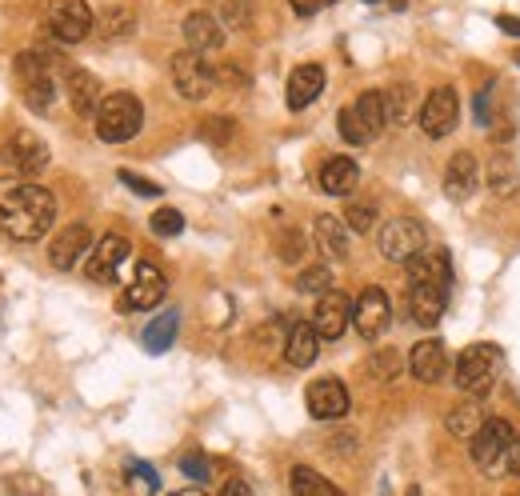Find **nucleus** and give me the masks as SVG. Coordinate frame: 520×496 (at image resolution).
<instances>
[{
	"label": "nucleus",
	"instance_id": "4c0bfd02",
	"mask_svg": "<svg viewBox=\"0 0 520 496\" xmlns=\"http://www.w3.org/2000/svg\"><path fill=\"white\" fill-rule=\"evenodd\" d=\"M148 224H152L156 236H176V232H184V216H180V208H156Z\"/></svg>",
	"mask_w": 520,
	"mask_h": 496
},
{
	"label": "nucleus",
	"instance_id": "6ab92c4d",
	"mask_svg": "<svg viewBox=\"0 0 520 496\" xmlns=\"http://www.w3.org/2000/svg\"><path fill=\"white\" fill-rule=\"evenodd\" d=\"M184 40L192 52H216L224 44V24L212 16V12H188L184 16Z\"/></svg>",
	"mask_w": 520,
	"mask_h": 496
},
{
	"label": "nucleus",
	"instance_id": "49530a36",
	"mask_svg": "<svg viewBox=\"0 0 520 496\" xmlns=\"http://www.w3.org/2000/svg\"><path fill=\"white\" fill-rule=\"evenodd\" d=\"M216 496H252V488H248V480L232 476V480H224V488H220Z\"/></svg>",
	"mask_w": 520,
	"mask_h": 496
},
{
	"label": "nucleus",
	"instance_id": "a19ab883",
	"mask_svg": "<svg viewBox=\"0 0 520 496\" xmlns=\"http://www.w3.org/2000/svg\"><path fill=\"white\" fill-rule=\"evenodd\" d=\"M180 472H184V476H192V480H208V476H212V468H208V456H204V452H184V456H180Z\"/></svg>",
	"mask_w": 520,
	"mask_h": 496
},
{
	"label": "nucleus",
	"instance_id": "f3484780",
	"mask_svg": "<svg viewBox=\"0 0 520 496\" xmlns=\"http://www.w3.org/2000/svg\"><path fill=\"white\" fill-rule=\"evenodd\" d=\"M480 184V164L472 152H452V160L444 164V196L448 200H468Z\"/></svg>",
	"mask_w": 520,
	"mask_h": 496
},
{
	"label": "nucleus",
	"instance_id": "e433bc0d",
	"mask_svg": "<svg viewBox=\"0 0 520 496\" xmlns=\"http://www.w3.org/2000/svg\"><path fill=\"white\" fill-rule=\"evenodd\" d=\"M128 484H132L136 492L152 496V492L160 488V476H156V468H152V464H140V460H132V464H128Z\"/></svg>",
	"mask_w": 520,
	"mask_h": 496
},
{
	"label": "nucleus",
	"instance_id": "c9c22d12",
	"mask_svg": "<svg viewBox=\"0 0 520 496\" xmlns=\"http://www.w3.org/2000/svg\"><path fill=\"white\" fill-rule=\"evenodd\" d=\"M216 20L228 24V28H248L252 24V0H224Z\"/></svg>",
	"mask_w": 520,
	"mask_h": 496
},
{
	"label": "nucleus",
	"instance_id": "c756f323",
	"mask_svg": "<svg viewBox=\"0 0 520 496\" xmlns=\"http://www.w3.org/2000/svg\"><path fill=\"white\" fill-rule=\"evenodd\" d=\"M316 240H320V248L328 252V256H348V228L340 224V220H332V216H316Z\"/></svg>",
	"mask_w": 520,
	"mask_h": 496
},
{
	"label": "nucleus",
	"instance_id": "39448f33",
	"mask_svg": "<svg viewBox=\"0 0 520 496\" xmlns=\"http://www.w3.org/2000/svg\"><path fill=\"white\" fill-rule=\"evenodd\" d=\"M92 24H96V16H92V8H88L84 0H52L48 12H44V28H48V36L60 40V44H76V40H84V36L92 32Z\"/></svg>",
	"mask_w": 520,
	"mask_h": 496
},
{
	"label": "nucleus",
	"instance_id": "9d476101",
	"mask_svg": "<svg viewBox=\"0 0 520 496\" xmlns=\"http://www.w3.org/2000/svg\"><path fill=\"white\" fill-rule=\"evenodd\" d=\"M388 324H392V304H388L384 288L368 284V288L352 300V328H356L364 340H376V336L388 332Z\"/></svg>",
	"mask_w": 520,
	"mask_h": 496
},
{
	"label": "nucleus",
	"instance_id": "2f4dec72",
	"mask_svg": "<svg viewBox=\"0 0 520 496\" xmlns=\"http://www.w3.org/2000/svg\"><path fill=\"white\" fill-rule=\"evenodd\" d=\"M368 376L372 380H396L400 376V368H404V356L396 352V348H380L376 356H368Z\"/></svg>",
	"mask_w": 520,
	"mask_h": 496
},
{
	"label": "nucleus",
	"instance_id": "f8f14e48",
	"mask_svg": "<svg viewBox=\"0 0 520 496\" xmlns=\"http://www.w3.org/2000/svg\"><path fill=\"white\" fill-rule=\"evenodd\" d=\"M352 324V300L336 288H328L320 300H316V312H312V328L320 340H340L344 328Z\"/></svg>",
	"mask_w": 520,
	"mask_h": 496
},
{
	"label": "nucleus",
	"instance_id": "79ce46f5",
	"mask_svg": "<svg viewBox=\"0 0 520 496\" xmlns=\"http://www.w3.org/2000/svg\"><path fill=\"white\" fill-rule=\"evenodd\" d=\"M116 176H120V184H124V188H132L136 196H160V184H152V180H140V176H136V172H128V168H120Z\"/></svg>",
	"mask_w": 520,
	"mask_h": 496
},
{
	"label": "nucleus",
	"instance_id": "cd10ccee",
	"mask_svg": "<svg viewBox=\"0 0 520 496\" xmlns=\"http://www.w3.org/2000/svg\"><path fill=\"white\" fill-rule=\"evenodd\" d=\"M104 40H120V36H132V28H136V16H132V8H124V4H112V8H104L100 16H96V24H92Z\"/></svg>",
	"mask_w": 520,
	"mask_h": 496
},
{
	"label": "nucleus",
	"instance_id": "6e6552de",
	"mask_svg": "<svg viewBox=\"0 0 520 496\" xmlns=\"http://www.w3.org/2000/svg\"><path fill=\"white\" fill-rule=\"evenodd\" d=\"M172 84H176V92L184 100H204L212 92V84H216V68L200 52L184 48V52L172 56Z\"/></svg>",
	"mask_w": 520,
	"mask_h": 496
},
{
	"label": "nucleus",
	"instance_id": "473e14b6",
	"mask_svg": "<svg viewBox=\"0 0 520 496\" xmlns=\"http://www.w3.org/2000/svg\"><path fill=\"white\" fill-rule=\"evenodd\" d=\"M336 128H340L344 144H356V148H364V144L372 140V132L364 128V120L356 116V108H340V116H336Z\"/></svg>",
	"mask_w": 520,
	"mask_h": 496
},
{
	"label": "nucleus",
	"instance_id": "412c9836",
	"mask_svg": "<svg viewBox=\"0 0 520 496\" xmlns=\"http://www.w3.org/2000/svg\"><path fill=\"white\" fill-rule=\"evenodd\" d=\"M320 92H324V68H320V64H300V68H292V76H288V108H292V112L308 108Z\"/></svg>",
	"mask_w": 520,
	"mask_h": 496
},
{
	"label": "nucleus",
	"instance_id": "4be33fe9",
	"mask_svg": "<svg viewBox=\"0 0 520 496\" xmlns=\"http://www.w3.org/2000/svg\"><path fill=\"white\" fill-rule=\"evenodd\" d=\"M100 100H104V92H100V80L92 72H84V68L68 72V104H72L76 116H84V120L96 116Z\"/></svg>",
	"mask_w": 520,
	"mask_h": 496
},
{
	"label": "nucleus",
	"instance_id": "5701e85b",
	"mask_svg": "<svg viewBox=\"0 0 520 496\" xmlns=\"http://www.w3.org/2000/svg\"><path fill=\"white\" fill-rule=\"evenodd\" d=\"M56 68H60V56H56V48H44V44H32V48H24L16 56L20 84H28V80H52Z\"/></svg>",
	"mask_w": 520,
	"mask_h": 496
},
{
	"label": "nucleus",
	"instance_id": "2eb2a0df",
	"mask_svg": "<svg viewBox=\"0 0 520 496\" xmlns=\"http://www.w3.org/2000/svg\"><path fill=\"white\" fill-rule=\"evenodd\" d=\"M124 260H128V240H124L120 232H108V236H100V240L92 244L88 276H92L96 284H108V280H116V272H120Z\"/></svg>",
	"mask_w": 520,
	"mask_h": 496
},
{
	"label": "nucleus",
	"instance_id": "f704fd0d",
	"mask_svg": "<svg viewBox=\"0 0 520 496\" xmlns=\"http://www.w3.org/2000/svg\"><path fill=\"white\" fill-rule=\"evenodd\" d=\"M20 92H24V104H28V108L44 112V108L52 104V96H56V80H28V84H20Z\"/></svg>",
	"mask_w": 520,
	"mask_h": 496
},
{
	"label": "nucleus",
	"instance_id": "864d4df0",
	"mask_svg": "<svg viewBox=\"0 0 520 496\" xmlns=\"http://www.w3.org/2000/svg\"><path fill=\"white\" fill-rule=\"evenodd\" d=\"M408 496H420V488H408Z\"/></svg>",
	"mask_w": 520,
	"mask_h": 496
},
{
	"label": "nucleus",
	"instance_id": "3c124183",
	"mask_svg": "<svg viewBox=\"0 0 520 496\" xmlns=\"http://www.w3.org/2000/svg\"><path fill=\"white\" fill-rule=\"evenodd\" d=\"M508 468H512V476H520V440H516V448H512V456H508Z\"/></svg>",
	"mask_w": 520,
	"mask_h": 496
},
{
	"label": "nucleus",
	"instance_id": "ea45409f",
	"mask_svg": "<svg viewBox=\"0 0 520 496\" xmlns=\"http://www.w3.org/2000/svg\"><path fill=\"white\" fill-rule=\"evenodd\" d=\"M304 248H308V240L292 228V232H284L280 236V244H276V252H280V260H288V264H296L300 256H304Z\"/></svg>",
	"mask_w": 520,
	"mask_h": 496
},
{
	"label": "nucleus",
	"instance_id": "c03bdc74",
	"mask_svg": "<svg viewBox=\"0 0 520 496\" xmlns=\"http://www.w3.org/2000/svg\"><path fill=\"white\" fill-rule=\"evenodd\" d=\"M488 100H492V84L480 88V96H476V104H472V108H476V124H488V120H492V104H488Z\"/></svg>",
	"mask_w": 520,
	"mask_h": 496
},
{
	"label": "nucleus",
	"instance_id": "a18cd8bd",
	"mask_svg": "<svg viewBox=\"0 0 520 496\" xmlns=\"http://www.w3.org/2000/svg\"><path fill=\"white\" fill-rule=\"evenodd\" d=\"M492 188H496V192H512V188H516V176L508 172V164H496V168H492Z\"/></svg>",
	"mask_w": 520,
	"mask_h": 496
},
{
	"label": "nucleus",
	"instance_id": "5fc2aeb1",
	"mask_svg": "<svg viewBox=\"0 0 520 496\" xmlns=\"http://www.w3.org/2000/svg\"><path fill=\"white\" fill-rule=\"evenodd\" d=\"M516 60H520V52H516Z\"/></svg>",
	"mask_w": 520,
	"mask_h": 496
},
{
	"label": "nucleus",
	"instance_id": "603ef678",
	"mask_svg": "<svg viewBox=\"0 0 520 496\" xmlns=\"http://www.w3.org/2000/svg\"><path fill=\"white\" fill-rule=\"evenodd\" d=\"M172 496H204V492H196V488H184V492H172Z\"/></svg>",
	"mask_w": 520,
	"mask_h": 496
},
{
	"label": "nucleus",
	"instance_id": "f03ea898",
	"mask_svg": "<svg viewBox=\"0 0 520 496\" xmlns=\"http://www.w3.org/2000/svg\"><path fill=\"white\" fill-rule=\"evenodd\" d=\"M500 368H504V348H496V344H468L456 356V364H452V380H456V388L464 396L476 400V396H484L496 384Z\"/></svg>",
	"mask_w": 520,
	"mask_h": 496
},
{
	"label": "nucleus",
	"instance_id": "aec40b11",
	"mask_svg": "<svg viewBox=\"0 0 520 496\" xmlns=\"http://www.w3.org/2000/svg\"><path fill=\"white\" fill-rule=\"evenodd\" d=\"M316 356H320V336H316L312 320H308V324H304V320L292 324L288 336H284V360H288L292 368H312Z\"/></svg>",
	"mask_w": 520,
	"mask_h": 496
},
{
	"label": "nucleus",
	"instance_id": "a211bd4d",
	"mask_svg": "<svg viewBox=\"0 0 520 496\" xmlns=\"http://www.w3.org/2000/svg\"><path fill=\"white\" fill-rule=\"evenodd\" d=\"M408 372L420 380V384H436L444 372H448V352L440 340H420L412 344L408 352Z\"/></svg>",
	"mask_w": 520,
	"mask_h": 496
},
{
	"label": "nucleus",
	"instance_id": "09e8293b",
	"mask_svg": "<svg viewBox=\"0 0 520 496\" xmlns=\"http://www.w3.org/2000/svg\"><path fill=\"white\" fill-rule=\"evenodd\" d=\"M288 4H292V8L300 12V16H312V12H320V8H328L332 0H288Z\"/></svg>",
	"mask_w": 520,
	"mask_h": 496
},
{
	"label": "nucleus",
	"instance_id": "7c9ffc66",
	"mask_svg": "<svg viewBox=\"0 0 520 496\" xmlns=\"http://www.w3.org/2000/svg\"><path fill=\"white\" fill-rule=\"evenodd\" d=\"M384 108H388V120H396V124H404L412 112H420L416 108V92H412V84H392L388 92H384Z\"/></svg>",
	"mask_w": 520,
	"mask_h": 496
},
{
	"label": "nucleus",
	"instance_id": "393cba45",
	"mask_svg": "<svg viewBox=\"0 0 520 496\" xmlns=\"http://www.w3.org/2000/svg\"><path fill=\"white\" fill-rule=\"evenodd\" d=\"M288 488H292V496H344L328 476H320V472L308 468V464H296V468H292Z\"/></svg>",
	"mask_w": 520,
	"mask_h": 496
},
{
	"label": "nucleus",
	"instance_id": "bb28decb",
	"mask_svg": "<svg viewBox=\"0 0 520 496\" xmlns=\"http://www.w3.org/2000/svg\"><path fill=\"white\" fill-rule=\"evenodd\" d=\"M484 420H488V416H484L480 400H464V404H456V408L448 412V432L460 436V440H472V436L480 432Z\"/></svg>",
	"mask_w": 520,
	"mask_h": 496
},
{
	"label": "nucleus",
	"instance_id": "1a4fd4ad",
	"mask_svg": "<svg viewBox=\"0 0 520 496\" xmlns=\"http://www.w3.org/2000/svg\"><path fill=\"white\" fill-rule=\"evenodd\" d=\"M416 120H420L424 136H432V140L448 136V132L456 128V120H460V100H456V88H448V84L432 88V92L424 96V104H420Z\"/></svg>",
	"mask_w": 520,
	"mask_h": 496
},
{
	"label": "nucleus",
	"instance_id": "dca6fc26",
	"mask_svg": "<svg viewBox=\"0 0 520 496\" xmlns=\"http://www.w3.org/2000/svg\"><path fill=\"white\" fill-rule=\"evenodd\" d=\"M88 248H92L88 224H68V228H60L56 240L48 244V260H52V268L68 272V268H76V260H80Z\"/></svg>",
	"mask_w": 520,
	"mask_h": 496
},
{
	"label": "nucleus",
	"instance_id": "8fccbe9b",
	"mask_svg": "<svg viewBox=\"0 0 520 496\" xmlns=\"http://www.w3.org/2000/svg\"><path fill=\"white\" fill-rule=\"evenodd\" d=\"M496 28L508 36H520V16H496Z\"/></svg>",
	"mask_w": 520,
	"mask_h": 496
},
{
	"label": "nucleus",
	"instance_id": "7ed1b4c3",
	"mask_svg": "<svg viewBox=\"0 0 520 496\" xmlns=\"http://www.w3.org/2000/svg\"><path fill=\"white\" fill-rule=\"evenodd\" d=\"M92 120H96V136L104 144H124V140H132L140 132L144 108H140V100L132 92H112V96L100 100V108H96Z\"/></svg>",
	"mask_w": 520,
	"mask_h": 496
},
{
	"label": "nucleus",
	"instance_id": "de8ad7c7",
	"mask_svg": "<svg viewBox=\"0 0 520 496\" xmlns=\"http://www.w3.org/2000/svg\"><path fill=\"white\" fill-rule=\"evenodd\" d=\"M216 76H224V84H232V88H244V84H248V76H244L236 64H224Z\"/></svg>",
	"mask_w": 520,
	"mask_h": 496
},
{
	"label": "nucleus",
	"instance_id": "423d86ee",
	"mask_svg": "<svg viewBox=\"0 0 520 496\" xmlns=\"http://www.w3.org/2000/svg\"><path fill=\"white\" fill-rule=\"evenodd\" d=\"M428 248V232L416 216H396L380 228V252L396 264H408L412 256H420Z\"/></svg>",
	"mask_w": 520,
	"mask_h": 496
},
{
	"label": "nucleus",
	"instance_id": "20e7f679",
	"mask_svg": "<svg viewBox=\"0 0 520 496\" xmlns=\"http://www.w3.org/2000/svg\"><path fill=\"white\" fill-rule=\"evenodd\" d=\"M512 448H516V428L504 416H488L480 424V432L472 436V464L480 472H500L508 464Z\"/></svg>",
	"mask_w": 520,
	"mask_h": 496
},
{
	"label": "nucleus",
	"instance_id": "c85d7f7f",
	"mask_svg": "<svg viewBox=\"0 0 520 496\" xmlns=\"http://www.w3.org/2000/svg\"><path fill=\"white\" fill-rule=\"evenodd\" d=\"M356 116L364 120V128L372 132V140L380 136V128L388 124V108H384V92H360V100L352 104Z\"/></svg>",
	"mask_w": 520,
	"mask_h": 496
},
{
	"label": "nucleus",
	"instance_id": "4468645a",
	"mask_svg": "<svg viewBox=\"0 0 520 496\" xmlns=\"http://www.w3.org/2000/svg\"><path fill=\"white\" fill-rule=\"evenodd\" d=\"M444 304H448V288H444V284H436V280L408 284V316H412L420 328H432V324H440V316H444Z\"/></svg>",
	"mask_w": 520,
	"mask_h": 496
},
{
	"label": "nucleus",
	"instance_id": "a878e982",
	"mask_svg": "<svg viewBox=\"0 0 520 496\" xmlns=\"http://www.w3.org/2000/svg\"><path fill=\"white\" fill-rule=\"evenodd\" d=\"M176 328H180V316L172 308H164L160 316H152V324L144 328V348L148 352H168L172 340H176Z\"/></svg>",
	"mask_w": 520,
	"mask_h": 496
},
{
	"label": "nucleus",
	"instance_id": "b1692460",
	"mask_svg": "<svg viewBox=\"0 0 520 496\" xmlns=\"http://www.w3.org/2000/svg\"><path fill=\"white\" fill-rule=\"evenodd\" d=\"M360 184V168L352 156H328L324 168H320V188L328 196H348L352 188Z\"/></svg>",
	"mask_w": 520,
	"mask_h": 496
},
{
	"label": "nucleus",
	"instance_id": "72a5a7b5",
	"mask_svg": "<svg viewBox=\"0 0 520 496\" xmlns=\"http://www.w3.org/2000/svg\"><path fill=\"white\" fill-rule=\"evenodd\" d=\"M296 288H300V292H316V296H324V292L332 288V268H328V264H308V268H300Z\"/></svg>",
	"mask_w": 520,
	"mask_h": 496
},
{
	"label": "nucleus",
	"instance_id": "0eeeda50",
	"mask_svg": "<svg viewBox=\"0 0 520 496\" xmlns=\"http://www.w3.org/2000/svg\"><path fill=\"white\" fill-rule=\"evenodd\" d=\"M164 292H168V280H164V272L156 268V264H148V260H140L136 264V272H132V280H128V288L120 292V312H152L160 300H164Z\"/></svg>",
	"mask_w": 520,
	"mask_h": 496
},
{
	"label": "nucleus",
	"instance_id": "37998d69",
	"mask_svg": "<svg viewBox=\"0 0 520 496\" xmlns=\"http://www.w3.org/2000/svg\"><path fill=\"white\" fill-rule=\"evenodd\" d=\"M200 136L212 140V144H228L232 140V120H208V124H200Z\"/></svg>",
	"mask_w": 520,
	"mask_h": 496
},
{
	"label": "nucleus",
	"instance_id": "ddd939ff",
	"mask_svg": "<svg viewBox=\"0 0 520 496\" xmlns=\"http://www.w3.org/2000/svg\"><path fill=\"white\" fill-rule=\"evenodd\" d=\"M304 400H308V412H312L316 420H340V416L348 412V404H352L344 380H336V376L312 380L308 392H304Z\"/></svg>",
	"mask_w": 520,
	"mask_h": 496
},
{
	"label": "nucleus",
	"instance_id": "58836bf2",
	"mask_svg": "<svg viewBox=\"0 0 520 496\" xmlns=\"http://www.w3.org/2000/svg\"><path fill=\"white\" fill-rule=\"evenodd\" d=\"M344 220H348L352 232H368V228L376 224V208H372V204H348V208H344Z\"/></svg>",
	"mask_w": 520,
	"mask_h": 496
},
{
	"label": "nucleus",
	"instance_id": "9b49d317",
	"mask_svg": "<svg viewBox=\"0 0 520 496\" xmlns=\"http://www.w3.org/2000/svg\"><path fill=\"white\" fill-rule=\"evenodd\" d=\"M0 160L12 168V172H20V176H36V172H44L48 168V144L36 136V132H12L8 140H4V148H0Z\"/></svg>",
	"mask_w": 520,
	"mask_h": 496
},
{
	"label": "nucleus",
	"instance_id": "f257e3e1",
	"mask_svg": "<svg viewBox=\"0 0 520 496\" xmlns=\"http://www.w3.org/2000/svg\"><path fill=\"white\" fill-rule=\"evenodd\" d=\"M56 220V196L40 184H16L0 196V232L8 240L32 244L44 240Z\"/></svg>",
	"mask_w": 520,
	"mask_h": 496
}]
</instances>
